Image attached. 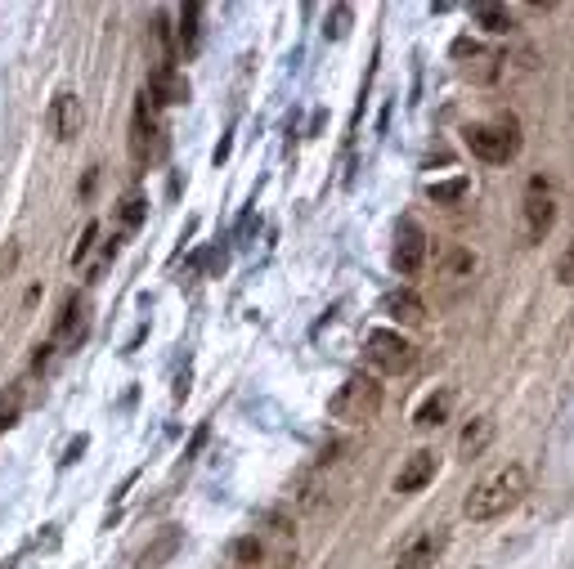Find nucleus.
Masks as SVG:
<instances>
[{
  "instance_id": "nucleus-18",
  "label": "nucleus",
  "mask_w": 574,
  "mask_h": 569,
  "mask_svg": "<svg viewBox=\"0 0 574 569\" xmlns=\"http://www.w3.org/2000/svg\"><path fill=\"white\" fill-rule=\"evenodd\" d=\"M476 274V256H471L467 247H453L449 256L440 260V278H449V283H462V278Z\"/></svg>"
},
{
  "instance_id": "nucleus-11",
  "label": "nucleus",
  "mask_w": 574,
  "mask_h": 569,
  "mask_svg": "<svg viewBox=\"0 0 574 569\" xmlns=\"http://www.w3.org/2000/svg\"><path fill=\"white\" fill-rule=\"evenodd\" d=\"M131 153H135V162H148V157L157 153V121H153V113H148V95H140V104H135Z\"/></svg>"
},
{
  "instance_id": "nucleus-19",
  "label": "nucleus",
  "mask_w": 574,
  "mask_h": 569,
  "mask_svg": "<svg viewBox=\"0 0 574 569\" xmlns=\"http://www.w3.org/2000/svg\"><path fill=\"white\" fill-rule=\"evenodd\" d=\"M81 328H86V301H68L59 319V337L63 341H81Z\"/></svg>"
},
{
  "instance_id": "nucleus-24",
  "label": "nucleus",
  "mask_w": 574,
  "mask_h": 569,
  "mask_svg": "<svg viewBox=\"0 0 574 569\" xmlns=\"http://www.w3.org/2000/svg\"><path fill=\"white\" fill-rule=\"evenodd\" d=\"M350 18H355V14H350V5H337V9H332V27H328L332 41H341V36L350 32Z\"/></svg>"
},
{
  "instance_id": "nucleus-10",
  "label": "nucleus",
  "mask_w": 574,
  "mask_h": 569,
  "mask_svg": "<svg viewBox=\"0 0 574 569\" xmlns=\"http://www.w3.org/2000/svg\"><path fill=\"white\" fill-rule=\"evenodd\" d=\"M431 480H435V453L418 449L400 466V475H395V493H422Z\"/></svg>"
},
{
  "instance_id": "nucleus-2",
  "label": "nucleus",
  "mask_w": 574,
  "mask_h": 569,
  "mask_svg": "<svg viewBox=\"0 0 574 569\" xmlns=\"http://www.w3.org/2000/svg\"><path fill=\"white\" fill-rule=\"evenodd\" d=\"M328 413L346 426H368L382 413V381L368 377V372H350L328 399Z\"/></svg>"
},
{
  "instance_id": "nucleus-12",
  "label": "nucleus",
  "mask_w": 574,
  "mask_h": 569,
  "mask_svg": "<svg viewBox=\"0 0 574 569\" xmlns=\"http://www.w3.org/2000/svg\"><path fill=\"white\" fill-rule=\"evenodd\" d=\"M50 130H54V139H77V130H81V99L72 95V90L54 95V104H50Z\"/></svg>"
},
{
  "instance_id": "nucleus-9",
  "label": "nucleus",
  "mask_w": 574,
  "mask_h": 569,
  "mask_svg": "<svg viewBox=\"0 0 574 569\" xmlns=\"http://www.w3.org/2000/svg\"><path fill=\"white\" fill-rule=\"evenodd\" d=\"M148 95H153L157 104H184V99H189V77L175 72L171 63H157V68L148 72Z\"/></svg>"
},
{
  "instance_id": "nucleus-13",
  "label": "nucleus",
  "mask_w": 574,
  "mask_h": 569,
  "mask_svg": "<svg viewBox=\"0 0 574 569\" xmlns=\"http://www.w3.org/2000/svg\"><path fill=\"white\" fill-rule=\"evenodd\" d=\"M453 413V390H431L427 399H422V408L413 413V426L418 431H435V426H444Z\"/></svg>"
},
{
  "instance_id": "nucleus-1",
  "label": "nucleus",
  "mask_w": 574,
  "mask_h": 569,
  "mask_svg": "<svg viewBox=\"0 0 574 569\" xmlns=\"http://www.w3.org/2000/svg\"><path fill=\"white\" fill-rule=\"evenodd\" d=\"M525 493H530V471H525L521 462H507L503 471H494L489 480H480L476 489L467 493L462 511H467V520H498L512 507H521Z\"/></svg>"
},
{
  "instance_id": "nucleus-5",
  "label": "nucleus",
  "mask_w": 574,
  "mask_h": 569,
  "mask_svg": "<svg viewBox=\"0 0 574 569\" xmlns=\"http://www.w3.org/2000/svg\"><path fill=\"white\" fill-rule=\"evenodd\" d=\"M552 225H557V202H552V189L543 175H534L530 180V193H525V242H543L552 233Z\"/></svg>"
},
{
  "instance_id": "nucleus-8",
  "label": "nucleus",
  "mask_w": 574,
  "mask_h": 569,
  "mask_svg": "<svg viewBox=\"0 0 574 569\" xmlns=\"http://www.w3.org/2000/svg\"><path fill=\"white\" fill-rule=\"evenodd\" d=\"M377 310H382L391 323H404V328H418V323L427 319V305H422V296L409 292V287H395V292H386Z\"/></svg>"
},
{
  "instance_id": "nucleus-6",
  "label": "nucleus",
  "mask_w": 574,
  "mask_h": 569,
  "mask_svg": "<svg viewBox=\"0 0 574 569\" xmlns=\"http://www.w3.org/2000/svg\"><path fill=\"white\" fill-rule=\"evenodd\" d=\"M391 265L395 274H418L422 265H427V229L418 225L413 216L400 220V229H395V247H391Z\"/></svg>"
},
{
  "instance_id": "nucleus-20",
  "label": "nucleus",
  "mask_w": 574,
  "mask_h": 569,
  "mask_svg": "<svg viewBox=\"0 0 574 569\" xmlns=\"http://www.w3.org/2000/svg\"><path fill=\"white\" fill-rule=\"evenodd\" d=\"M229 556H234V565H256V561H261V556H265V543H261V538H256V534H247V538H238V543L234 547H229Z\"/></svg>"
},
{
  "instance_id": "nucleus-21",
  "label": "nucleus",
  "mask_w": 574,
  "mask_h": 569,
  "mask_svg": "<svg viewBox=\"0 0 574 569\" xmlns=\"http://www.w3.org/2000/svg\"><path fill=\"white\" fill-rule=\"evenodd\" d=\"M144 207H148V202L140 198V193H126V198H122V225L126 229H140L144 225Z\"/></svg>"
},
{
  "instance_id": "nucleus-17",
  "label": "nucleus",
  "mask_w": 574,
  "mask_h": 569,
  "mask_svg": "<svg viewBox=\"0 0 574 569\" xmlns=\"http://www.w3.org/2000/svg\"><path fill=\"white\" fill-rule=\"evenodd\" d=\"M498 54H489V50H476L471 45V63L462 72H467V81H476V86H489V81H498Z\"/></svg>"
},
{
  "instance_id": "nucleus-15",
  "label": "nucleus",
  "mask_w": 574,
  "mask_h": 569,
  "mask_svg": "<svg viewBox=\"0 0 574 569\" xmlns=\"http://www.w3.org/2000/svg\"><path fill=\"white\" fill-rule=\"evenodd\" d=\"M467 193H471V180H467V175H449V180L427 184V198L435 202V207H458Z\"/></svg>"
},
{
  "instance_id": "nucleus-7",
  "label": "nucleus",
  "mask_w": 574,
  "mask_h": 569,
  "mask_svg": "<svg viewBox=\"0 0 574 569\" xmlns=\"http://www.w3.org/2000/svg\"><path fill=\"white\" fill-rule=\"evenodd\" d=\"M444 543H449V534H444V529H422L413 543L400 547V556H395V569H431L435 561H440Z\"/></svg>"
},
{
  "instance_id": "nucleus-14",
  "label": "nucleus",
  "mask_w": 574,
  "mask_h": 569,
  "mask_svg": "<svg viewBox=\"0 0 574 569\" xmlns=\"http://www.w3.org/2000/svg\"><path fill=\"white\" fill-rule=\"evenodd\" d=\"M489 440H494V422H489V417H476V422L458 435V457H467L471 462V457H480L489 449Z\"/></svg>"
},
{
  "instance_id": "nucleus-25",
  "label": "nucleus",
  "mask_w": 574,
  "mask_h": 569,
  "mask_svg": "<svg viewBox=\"0 0 574 569\" xmlns=\"http://www.w3.org/2000/svg\"><path fill=\"white\" fill-rule=\"evenodd\" d=\"M171 547H175V534H166V538H162V543H157V547H153V552H144V561H140V565H144V569H157V561H162V556H166V552H171Z\"/></svg>"
},
{
  "instance_id": "nucleus-23",
  "label": "nucleus",
  "mask_w": 574,
  "mask_h": 569,
  "mask_svg": "<svg viewBox=\"0 0 574 569\" xmlns=\"http://www.w3.org/2000/svg\"><path fill=\"white\" fill-rule=\"evenodd\" d=\"M557 283L561 287H574V242L557 256Z\"/></svg>"
},
{
  "instance_id": "nucleus-16",
  "label": "nucleus",
  "mask_w": 574,
  "mask_h": 569,
  "mask_svg": "<svg viewBox=\"0 0 574 569\" xmlns=\"http://www.w3.org/2000/svg\"><path fill=\"white\" fill-rule=\"evenodd\" d=\"M471 18H476V27H485V32H494V36H503V32H512L516 27V14L512 9H503V5H476L471 9Z\"/></svg>"
},
{
  "instance_id": "nucleus-22",
  "label": "nucleus",
  "mask_w": 574,
  "mask_h": 569,
  "mask_svg": "<svg viewBox=\"0 0 574 569\" xmlns=\"http://www.w3.org/2000/svg\"><path fill=\"white\" fill-rule=\"evenodd\" d=\"M198 14H202V5H184V50H193L198 45Z\"/></svg>"
},
{
  "instance_id": "nucleus-4",
  "label": "nucleus",
  "mask_w": 574,
  "mask_h": 569,
  "mask_svg": "<svg viewBox=\"0 0 574 569\" xmlns=\"http://www.w3.org/2000/svg\"><path fill=\"white\" fill-rule=\"evenodd\" d=\"M364 359L373 363L382 377H400V372H409L413 363H418V345L391 328H377V332H368V341H364Z\"/></svg>"
},
{
  "instance_id": "nucleus-26",
  "label": "nucleus",
  "mask_w": 574,
  "mask_h": 569,
  "mask_svg": "<svg viewBox=\"0 0 574 569\" xmlns=\"http://www.w3.org/2000/svg\"><path fill=\"white\" fill-rule=\"evenodd\" d=\"M95 238H99V225H86V233H81V242H77V251H72V260H86V251L95 247Z\"/></svg>"
},
{
  "instance_id": "nucleus-3",
  "label": "nucleus",
  "mask_w": 574,
  "mask_h": 569,
  "mask_svg": "<svg viewBox=\"0 0 574 569\" xmlns=\"http://www.w3.org/2000/svg\"><path fill=\"white\" fill-rule=\"evenodd\" d=\"M467 148L480 157V162H512L521 153V130H516V117H498V121H480V126H467Z\"/></svg>"
}]
</instances>
